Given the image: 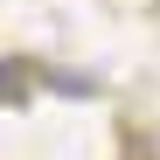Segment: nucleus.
Masks as SVG:
<instances>
[{
  "label": "nucleus",
  "instance_id": "nucleus-1",
  "mask_svg": "<svg viewBox=\"0 0 160 160\" xmlns=\"http://www.w3.org/2000/svg\"><path fill=\"white\" fill-rule=\"evenodd\" d=\"M42 91V63L28 56H0V104H28Z\"/></svg>",
  "mask_w": 160,
  "mask_h": 160
},
{
  "label": "nucleus",
  "instance_id": "nucleus-2",
  "mask_svg": "<svg viewBox=\"0 0 160 160\" xmlns=\"http://www.w3.org/2000/svg\"><path fill=\"white\" fill-rule=\"evenodd\" d=\"M42 84H49V91H63V98H98V84H91L84 70H42Z\"/></svg>",
  "mask_w": 160,
  "mask_h": 160
}]
</instances>
